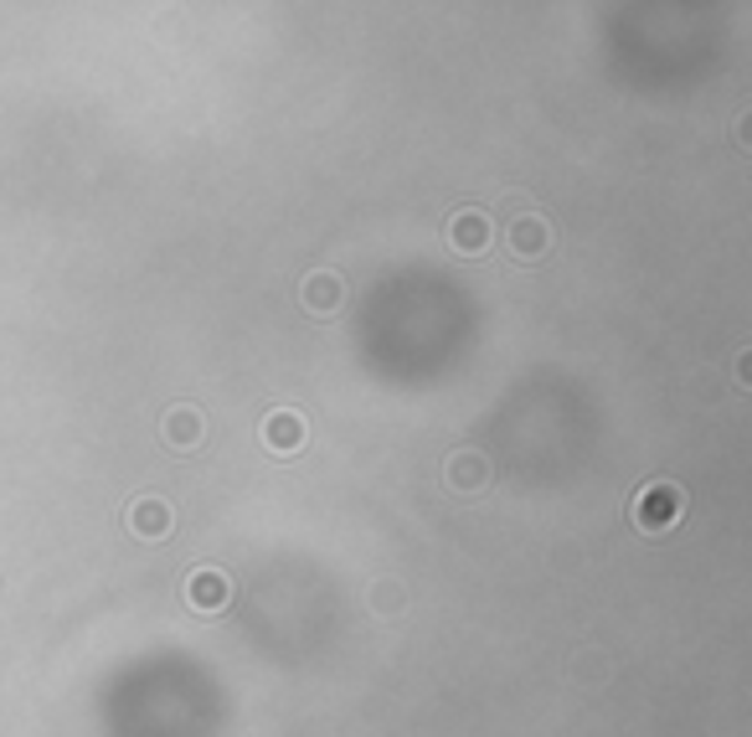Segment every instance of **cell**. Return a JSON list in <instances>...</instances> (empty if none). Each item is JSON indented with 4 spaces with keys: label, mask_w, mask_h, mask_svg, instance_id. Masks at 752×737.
Masks as SVG:
<instances>
[{
    "label": "cell",
    "mask_w": 752,
    "mask_h": 737,
    "mask_svg": "<svg viewBox=\"0 0 752 737\" xmlns=\"http://www.w3.org/2000/svg\"><path fill=\"white\" fill-rule=\"evenodd\" d=\"M686 516V490H680L676 480H655V485H645L639 496H634V506H629V521L645 537H660V531H670Z\"/></svg>",
    "instance_id": "obj_1"
},
{
    "label": "cell",
    "mask_w": 752,
    "mask_h": 737,
    "mask_svg": "<svg viewBox=\"0 0 752 737\" xmlns=\"http://www.w3.org/2000/svg\"><path fill=\"white\" fill-rule=\"evenodd\" d=\"M505 242H511V253L521 258V263H536V258L552 253V222H546L542 211H521V217H511V227H505Z\"/></svg>",
    "instance_id": "obj_2"
},
{
    "label": "cell",
    "mask_w": 752,
    "mask_h": 737,
    "mask_svg": "<svg viewBox=\"0 0 752 737\" xmlns=\"http://www.w3.org/2000/svg\"><path fill=\"white\" fill-rule=\"evenodd\" d=\"M304 438H310V423H304V413H294V407H273L269 418H263V449L279 454V459L300 454Z\"/></svg>",
    "instance_id": "obj_3"
},
{
    "label": "cell",
    "mask_w": 752,
    "mask_h": 737,
    "mask_svg": "<svg viewBox=\"0 0 752 737\" xmlns=\"http://www.w3.org/2000/svg\"><path fill=\"white\" fill-rule=\"evenodd\" d=\"M186 603H191L196 614H222L227 603H232V578L222 568H196L186 578Z\"/></svg>",
    "instance_id": "obj_4"
},
{
    "label": "cell",
    "mask_w": 752,
    "mask_h": 737,
    "mask_svg": "<svg viewBox=\"0 0 752 737\" xmlns=\"http://www.w3.org/2000/svg\"><path fill=\"white\" fill-rule=\"evenodd\" d=\"M124 527L135 531L139 542H166L170 531H176V511H170L160 496H145V500H135V506L124 511Z\"/></svg>",
    "instance_id": "obj_5"
},
{
    "label": "cell",
    "mask_w": 752,
    "mask_h": 737,
    "mask_svg": "<svg viewBox=\"0 0 752 737\" xmlns=\"http://www.w3.org/2000/svg\"><path fill=\"white\" fill-rule=\"evenodd\" d=\"M449 242H453V253L480 258L484 248H490V217H484L480 207L453 211V217H449Z\"/></svg>",
    "instance_id": "obj_6"
},
{
    "label": "cell",
    "mask_w": 752,
    "mask_h": 737,
    "mask_svg": "<svg viewBox=\"0 0 752 737\" xmlns=\"http://www.w3.org/2000/svg\"><path fill=\"white\" fill-rule=\"evenodd\" d=\"M300 300H304V310H310V315L331 320L335 310H341V304H346V284H341V273L320 269V273H310V279H304Z\"/></svg>",
    "instance_id": "obj_7"
},
{
    "label": "cell",
    "mask_w": 752,
    "mask_h": 737,
    "mask_svg": "<svg viewBox=\"0 0 752 737\" xmlns=\"http://www.w3.org/2000/svg\"><path fill=\"white\" fill-rule=\"evenodd\" d=\"M160 434H166V444L170 449H181V454H191L201 438H207V423H201V413H196L191 403H176L166 413V423H160Z\"/></svg>",
    "instance_id": "obj_8"
},
{
    "label": "cell",
    "mask_w": 752,
    "mask_h": 737,
    "mask_svg": "<svg viewBox=\"0 0 752 737\" xmlns=\"http://www.w3.org/2000/svg\"><path fill=\"white\" fill-rule=\"evenodd\" d=\"M449 485H453V490H464V496L484 490V485H490V465H484V454L480 449L449 454Z\"/></svg>",
    "instance_id": "obj_9"
},
{
    "label": "cell",
    "mask_w": 752,
    "mask_h": 737,
    "mask_svg": "<svg viewBox=\"0 0 752 737\" xmlns=\"http://www.w3.org/2000/svg\"><path fill=\"white\" fill-rule=\"evenodd\" d=\"M403 603H407L403 583H391V578H382V583L372 588V609H376V614H397Z\"/></svg>",
    "instance_id": "obj_10"
}]
</instances>
